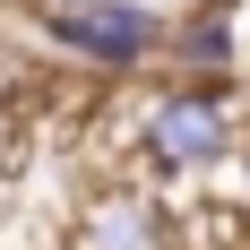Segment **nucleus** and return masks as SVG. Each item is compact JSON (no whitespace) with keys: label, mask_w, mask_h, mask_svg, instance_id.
Returning a JSON list of instances; mask_svg holds the SVG:
<instances>
[{"label":"nucleus","mask_w":250,"mask_h":250,"mask_svg":"<svg viewBox=\"0 0 250 250\" xmlns=\"http://www.w3.org/2000/svg\"><path fill=\"white\" fill-rule=\"evenodd\" d=\"M199 9H216V18H225V9H233V0H199Z\"/></svg>","instance_id":"nucleus-6"},{"label":"nucleus","mask_w":250,"mask_h":250,"mask_svg":"<svg viewBox=\"0 0 250 250\" xmlns=\"http://www.w3.org/2000/svg\"><path fill=\"white\" fill-rule=\"evenodd\" d=\"M233 155H242V181H250V138H242V147H233Z\"/></svg>","instance_id":"nucleus-5"},{"label":"nucleus","mask_w":250,"mask_h":250,"mask_svg":"<svg viewBox=\"0 0 250 250\" xmlns=\"http://www.w3.org/2000/svg\"><path fill=\"white\" fill-rule=\"evenodd\" d=\"M138 138H147V155L164 173H216V164H233V147H242L233 86H164L147 104Z\"/></svg>","instance_id":"nucleus-1"},{"label":"nucleus","mask_w":250,"mask_h":250,"mask_svg":"<svg viewBox=\"0 0 250 250\" xmlns=\"http://www.w3.org/2000/svg\"><path fill=\"white\" fill-rule=\"evenodd\" d=\"M43 35L95 69H138L164 61V18L147 0H43Z\"/></svg>","instance_id":"nucleus-2"},{"label":"nucleus","mask_w":250,"mask_h":250,"mask_svg":"<svg viewBox=\"0 0 250 250\" xmlns=\"http://www.w3.org/2000/svg\"><path fill=\"white\" fill-rule=\"evenodd\" d=\"M164 52L190 61V69H225V61H233V26L216 18V9H199L190 26H164Z\"/></svg>","instance_id":"nucleus-4"},{"label":"nucleus","mask_w":250,"mask_h":250,"mask_svg":"<svg viewBox=\"0 0 250 250\" xmlns=\"http://www.w3.org/2000/svg\"><path fill=\"white\" fill-rule=\"evenodd\" d=\"M78 250H173V225L138 190H104L86 207V225H78Z\"/></svg>","instance_id":"nucleus-3"}]
</instances>
